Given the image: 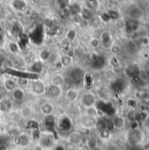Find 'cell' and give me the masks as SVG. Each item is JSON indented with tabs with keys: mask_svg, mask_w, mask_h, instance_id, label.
<instances>
[{
	"mask_svg": "<svg viewBox=\"0 0 149 150\" xmlns=\"http://www.w3.org/2000/svg\"><path fill=\"white\" fill-rule=\"evenodd\" d=\"M93 150H101V149H98V148H96L95 149H93Z\"/></svg>",
	"mask_w": 149,
	"mask_h": 150,
	"instance_id": "54",
	"label": "cell"
},
{
	"mask_svg": "<svg viewBox=\"0 0 149 150\" xmlns=\"http://www.w3.org/2000/svg\"><path fill=\"white\" fill-rule=\"evenodd\" d=\"M85 6H86V8L87 9H89L90 11H94V10H96L97 7H98V2L97 1H95V0H93V1H85Z\"/></svg>",
	"mask_w": 149,
	"mask_h": 150,
	"instance_id": "31",
	"label": "cell"
},
{
	"mask_svg": "<svg viewBox=\"0 0 149 150\" xmlns=\"http://www.w3.org/2000/svg\"><path fill=\"white\" fill-rule=\"evenodd\" d=\"M0 122H1V120H0Z\"/></svg>",
	"mask_w": 149,
	"mask_h": 150,
	"instance_id": "57",
	"label": "cell"
},
{
	"mask_svg": "<svg viewBox=\"0 0 149 150\" xmlns=\"http://www.w3.org/2000/svg\"><path fill=\"white\" fill-rule=\"evenodd\" d=\"M126 73L129 77L133 78V77L140 76L141 75V70H140V68H139V66L137 64H131L126 68Z\"/></svg>",
	"mask_w": 149,
	"mask_h": 150,
	"instance_id": "9",
	"label": "cell"
},
{
	"mask_svg": "<svg viewBox=\"0 0 149 150\" xmlns=\"http://www.w3.org/2000/svg\"><path fill=\"white\" fill-rule=\"evenodd\" d=\"M11 6L13 7L14 10L18 11H25L26 8V2L25 1H21V0H16L11 2Z\"/></svg>",
	"mask_w": 149,
	"mask_h": 150,
	"instance_id": "17",
	"label": "cell"
},
{
	"mask_svg": "<svg viewBox=\"0 0 149 150\" xmlns=\"http://www.w3.org/2000/svg\"><path fill=\"white\" fill-rule=\"evenodd\" d=\"M100 42L105 48H109L113 45V38L109 32H104L100 35Z\"/></svg>",
	"mask_w": 149,
	"mask_h": 150,
	"instance_id": "5",
	"label": "cell"
},
{
	"mask_svg": "<svg viewBox=\"0 0 149 150\" xmlns=\"http://www.w3.org/2000/svg\"><path fill=\"white\" fill-rule=\"evenodd\" d=\"M54 112V106L50 104V103H45L43 105H41L40 106V112L42 115L47 117V116H51V114Z\"/></svg>",
	"mask_w": 149,
	"mask_h": 150,
	"instance_id": "13",
	"label": "cell"
},
{
	"mask_svg": "<svg viewBox=\"0 0 149 150\" xmlns=\"http://www.w3.org/2000/svg\"><path fill=\"white\" fill-rule=\"evenodd\" d=\"M60 126H61V128L62 130L68 131V130H69V129L71 128L72 124H71V121H70L69 119L64 118V119H62V120L61 121Z\"/></svg>",
	"mask_w": 149,
	"mask_h": 150,
	"instance_id": "27",
	"label": "cell"
},
{
	"mask_svg": "<svg viewBox=\"0 0 149 150\" xmlns=\"http://www.w3.org/2000/svg\"><path fill=\"white\" fill-rule=\"evenodd\" d=\"M110 50L112 52V54H118L121 52V47L119 45H117V44H113L111 47H110Z\"/></svg>",
	"mask_w": 149,
	"mask_h": 150,
	"instance_id": "35",
	"label": "cell"
},
{
	"mask_svg": "<svg viewBox=\"0 0 149 150\" xmlns=\"http://www.w3.org/2000/svg\"><path fill=\"white\" fill-rule=\"evenodd\" d=\"M54 150H64V149L62 148V147H61V146H58L57 148H55Z\"/></svg>",
	"mask_w": 149,
	"mask_h": 150,
	"instance_id": "52",
	"label": "cell"
},
{
	"mask_svg": "<svg viewBox=\"0 0 149 150\" xmlns=\"http://www.w3.org/2000/svg\"><path fill=\"white\" fill-rule=\"evenodd\" d=\"M33 150H45V149H43V148H42L41 146H40V145L38 144V145H36V146L34 147Z\"/></svg>",
	"mask_w": 149,
	"mask_h": 150,
	"instance_id": "47",
	"label": "cell"
},
{
	"mask_svg": "<svg viewBox=\"0 0 149 150\" xmlns=\"http://www.w3.org/2000/svg\"><path fill=\"white\" fill-rule=\"evenodd\" d=\"M81 102L83 104V105L87 108V107H90V106H94L96 105V97L94 94L90 93V92H86L82 96L81 98Z\"/></svg>",
	"mask_w": 149,
	"mask_h": 150,
	"instance_id": "3",
	"label": "cell"
},
{
	"mask_svg": "<svg viewBox=\"0 0 149 150\" xmlns=\"http://www.w3.org/2000/svg\"><path fill=\"white\" fill-rule=\"evenodd\" d=\"M130 17L131 18L133 19H136V20H139V18L142 16V11L138 8V7H133L130 10Z\"/></svg>",
	"mask_w": 149,
	"mask_h": 150,
	"instance_id": "21",
	"label": "cell"
},
{
	"mask_svg": "<svg viewBox=\"0 0 149 150\" xmlns=\"http://www.w3.org/2000/svg\"><path fill=\"white\" fill-rule=\"evenodd\" d=\"M128 141L132 145L136 146L142 142V134L140 132V130L133 129L128 134Z\"/></svg>",
	"mask_w": 149,
	"mask_h": 150,
	"instance_id": "4",
	"label": "cell"
},
{
	"mask_svg": "<svg viewBox=\"0 0 149 150\" xmlns=\"http://www.w3.org/2000/svg\"><path fill=\"white\" fill-rule=\"evenodd\" d=\"M148 25H149V19H148Z\"/></svg>",
	"mask_w": 149,
	"mask_h": 150,
	"instance_id": "56",
	"label": "cell"
},
{
	"mask_svg": "<svg viewBox=\"0 0 149 150\" xmlns=\"http://www.w3.org/2000/svg\"><path fill=\"white\" fill-rule=\"evenodd\" d=\"M112 88L116 92H121L125 89V83L123 80H117L112 84Z\"/></svg>",
	"mask_w": 149,
	"mask_h": 150,
	"instance_id": "22",
	"label": "cell"
},
{
	"mask_svg": "<svg viewBox=\"0 0 149 150\" xmlns=\"http://www.w3.org/2000/svg\"><path fill=\"white\" fill-rule=\"evenodd\" d=\"M99 110L104 112L105 113H106L107 115H112L114 113V107L112 106V105H111L110 103H106V102H99ZM97 108V109H98Z\"/></svg>",
	"mask_w": 149,
	"mask_h": 150,
	"instance_id": "11",
	"label": "cell"
},
{
	"mask_svg": "<svg viewBox=\"0 0 149 150\" xmlns=\"http://www.w3.org/2000/svg\"><path fill=\"white\" fill-rule=\"evenodd\" d=\"M145 125H146V127L149 129V117H148V118L146 119V120H145Z\"/></svg>",
	"mask_w": 149,
	"mask_h": 150,
	"instance_id": "48",
	"label": "cell"
},
{
	"mask_svg": "<svg viewBox=\"0 0 149 150\" xmlns=\"http://www.w3.org/2000/svg\"><path fill=\"white\" fill-rule=\"evenodd\" d=\"M0 150H7V146H6V145H2V146H0Z\"/></svg>",
	"mask_w": 149,
	"mask_h": 150,
	"instance_id": "50",
	"label": "cell"
},
{
	"mask_svg": "<svg viewBox=\"0 0 149 150\" xmlns=\"http://www.w3.org/2000/svg\"><path fill=\"white\" fill-rule=\"evenodd\" d=\"M84 75H85L84 71L80 68H75V69H71V71L69 73V76L74 81L73 83H82L84 78Z\"/></svg>",
	"mask_w": 149,
	"mask_h": 150,
	"instance_id": "2",
	"label": "cell"
},
{
	"mask_svg": "<svg viewBox=\"0 0 149 150\" xmlns=\"http://www.w3.org/2000/svg\"><path fill=\"white\" fill-rule=\"evenodd\" d=\"M106 60L103 55H99L97 57V59L92 62V65L95 69H102L105 65Z\"/></svg>",
	"mask_w": 149,
	"mask_h": 150,
	"instance_id": "24",
	"label": "cell"
},
{
	"mask_svg": "<svg viewBox=\"0 0 149 150\" xmlns=\"http://www.w3.org/2000/svg\"><path fill=\"white\" fill-rule=\"evenodd\" d=\"M77 37V32L76 29L74 28H71L69 29L68 32H67V34H66V39L68 40L69 41H73L76 39Z\"/></svg>",
	"mask_w": 149,
	"mask_h": 150,
	"instance_id": "29",
	"label": "cell"
},
{
	"mask_svg": "<svg viewBox=\"0 0 149 150\" xmlns=\"http://www.w3.org/2000/svg\"><path fill=\"white\" fill-rule=\"evenodd\" d=\"M11 98L14 101L20 103L22 101H24L25 98V91L22 88H17L11 92Z\"/></svg>",
	"mask_w": 149,
	"mask_h": 150,
	"instance_id": "7",
	"label": "cell"
},
{
	"mask_svg": "<svg viewBox=\"0 0 149 150\" xmlns=\"http://www.w3.org/2000/svg\"><path fill=\"white\" fill-rule=\"evenodd\" d=\"M70 10H72L74 12H79V11H82V9H81V7H80L78 4H72V5H71Z\"/></svg>",
	"mask_w": 149,
	"mask_h": 150,
	"instance_id": "40",
	"label": "cell"
},
{
	"mask_svg": "<svg viewBox=\"0 0 149 150\" xmlns=\"http://www.w3.org/2000/svg\"><path fill=\"white\" fill-rule=\"evenodd\" d=\"M127 104H128V105H129L130 107H132V108H134V107L136 106V102H135L133 99H129L128 102H127Z\"/></svg>",
	"mask_w": 149,
	"mask_h": 150,
	"instance_id": "45",
	"label": "cell"
},
{
	"mask_svg": "<svg viewBox=\"0 0 149 150\" xmlns=\"http://www.w3.org/2000/svg\"><path fill=\"white\" fill-rule=\"evenodd\" d=\"M99 56V54H97V53H96V52H92L91 54H90V60H91V62H95L97 59V57Z\"/></svg>",
	"mask_w": 149,
	"mask_h": 150,
	"instance_id": "42",
	"label": "cell"
},
{
	"mask_svg": "<svg viewBox=\"0 0 149 150\" xmlns=\"http://www.w3.org/2000/svg\"><path fill=\"white\" fill-rule=\"evenodd\" d=\"M32 108L30 106H23L20 109V116L24 119H28L32 116Z\"/></svg>",
	"mask_w": 149,
	"mask_h": 150,
	"instance_id": "25",
	"label": "cell"
},
{
	"mask_svg": "<svg viewBox=\"0 0 149 150\" xmlns=\"http://www.w3.org/2000/svg\"><path fill=\"white\" fill-rule=\"evenodd\" d=\"M112 125L114 127L118 128V129H121L126 126V120L124 117L121 116H117L113 119L112 120Z\"/></svg>",
	"mask_w": 149,
	"mask_h": 150,
	"instance_id": "16",
	"label": "cell"
},
{
	"mask_svg": "<svg viewBox=\"0 0 149 150\" xmlns=\"http://www.w3.org/2000/svg\"><path fill=\"white\" fill-rule=\"evenodd\" d=\"M30 14H31V17H32V18H36V17L39 16V12H38L37 10H32Z\"/></svg>",
	"mask_w": 149,
	"mask_h": 150,
	"instance_id": "46",
	"label": "cell"
},
{
	"mask_svg": "<svg viewBox=\"0 0 149 150\" xmlns=\"http://www.w3.org/2000/svg\"><path fill=\"white\" fill-rule=\"evenodd\" d=\"M69 44H70V41H69L68 40H67L66 38L63 39L62 41H61V45H62L63 47H69Z\"/></svg>",
	"mask_w": 149,
	"mask_h": 150,
	"instance_id": "43",
	"label": "cell"
},
{
	"mask_svg": "<svg viewBox=\"0 0 149 150\" xmlns=\"http://www.w3.org/2000/svg\"><path fill=\"white\" fill-rule=\"evenodd\" d=\"M84 114H85L86 117L94 119V118H96L98 115V110H97V108L95 105L94 106H90V107H87V108H85Z\"/></svg>",
	"mask_w": 149,
	"mask_h": 150,
	"instance_id": "18",
	"label": "cell"
},
{
	"mask_svg": "<svg viewBox=\"0 0 149 150\" xmlns=\"http://www.w3.org/2000/svg\"><path fill=\"white\" fill-rule=\"evenodd\" d=\"M78 95H79L78 91L76 90V89H74V88H70V89H68V90L66 91V98L70 102L76 101V99L78 98Z\"/></svg>",
	"mask_w": 149,
	"mask_h": 150,
	"instance_id": "15",
	"label": "cell"
},
{
	"mask_svg": "<svg viewBox=\"0 0 149 150\" xmlns=\"http://www.w3.org/2000/svg\"><path fill=\"white\" fill-rule=\"evenodd\" d=\"M107 150H118V148L115 146H111V147H108Z\"/></svg>",
	"mask_w": 149,
	"mask_h": 150,
	"instance_id": "49",
	"label": "cell"
},
{
	"mask_svg": "<svg viewBox=\"0 0 149 150\" xmlns=\"http://www.w3.org/2000/svg\"><path fill=\"white\" fill-rule=\"evenodd\" d=\"M2 42V35H1V33H0V43Z\"/></svg>",
	"mask_w": 149,
	"mask_h": 150,
	"instance_id": "53",
	"label": "cell"
},
{
	"mask_svg": "<svg viewBox=\"0 0 149 150\" xmlns=\"http://www.w3.org/2000/svg\"><path fill=\"white\" fill-rule=\"evenodd\" d=\"M101 18H102V19H103L105 22H108V21H110V18H109V17H108V15H107V13H106V12H104V13L101 15Z\"/></svg>",
	"mask_w": 149,
	"mask_h": 150,
	"instance_id": "44",
	"label": "cell"
},
{
	"mask_svg": "<svg viewBox=\"0 0 149 150\" xmlns=\"http://www.w3.org/2000/svg\"><path fill=\"white\" fill-rule=\"evenodd\" d=\"M41 140L40 142V146H41L43 148V149H48L53 145V140L51 139V137L49 136H44V137H40Z\"/></svg>",
	"mask_w": 149,
	"mask_h": 150,
	"instance_id": "20",
	"label": "cell"
},
{
	"mask_svg": "<svg viewBox=\"0 0 149 150\" xmlns=\"http://www.w3.org/2000/svg\"><path fill=\"white\" fill-rule=\"evenodd\" d=\"M51 57V51L48 49H43L40 51V58L41 60V62H47L49 60V58Z\"/></svg>",
	"mask_w": 149,
	"mask_h": 150,
	"instance_id": "26",
	"label": "cell"
},
{
	"mask_svg": "<svg viewBox=\"0 0 149 150\" xmlns=\"http://www.w3.org/2000/svg\"><path fill=\"white\" fill-rule=\"evenodd\" d=\"M71 58H69V57H68L66 54H64V55H62L61 57V64L64 66V67H68V66H70L71 65Z\"/></svg>",
	"mask_w": 149,
	"mask_h": 150,
	"instance_id": "33",
	"label": "cell"
},
{
	"mask_svg": "<svg viewBox=\"0 0 149 150\" xmlns=\"http://www.w3.org/2000/svg\"><path fill=\"white\" fill-rule=\"evenodd\" d=\"M140 28V22L139 20L129 18L126 21L124 25V30L127 34H133L136 33Z\"/></svg>",
	"mask_w": 149,
	"mask_h": 150,
	"instance_id": "1",
	"label": "cell"
},
{
	"mask_svg": "<svg viewBox=\"0 0 149 150\" xmlns=\"http://www.w3.org/2000/svg\"><path fill=\"white\" fill-rule=\"evenodd\" d=\"M4 89L9 91V92H12L15 89H16V83L15 81L11 79V78H7L4 81Z\"/></svg>",
	"mask_w": 149,
	"mask_h": 150,
	"instance_id": "19",
	"label": "cell"
},
{
	"mask_svg": "<svg viewBox=\"0 0 149 150\" xmlns=\"http://www.w3.org/2000/svg\"><path fill=\"white\" fill-rule=\"evenodd\" d=\"M78 150H85V149H78Z\"/></svg>",
	"mask_w": 149,
	"mask_h": 150,
	"instance_id": "55",
	"label": "cell"
},
{
	"mask_svg": "<svg viewBox=\"0 0 149 150\" xmlns=\"http://www.w3.org/2000/svg\"><path fill=\"white\" fill-rule=\"evenodd\" d=\"M75 54H76L75 50H74V49H71V48H69V49L67 51V53H66V55H67L68 57H69V58H71V59H72V57H74V56H75Z\"/></svg>",
	"mask_w": 149,
	"mask_h": 150,
	"instance_id": "41",
	"label": "cell"
},
{
	"mask_svg": "<svg viewBox=\"0 0 149 150\" xmlns=\"http://www.w3.org/2000/svg\"><path fill=\"white\" fill-rule=\"evenodd\" d=\"M61 87H58V86H54V85H49L47 89V93L48 94V96L50 98H59L61 95Z\"/></svg>",
	"mask_w": 149,
	"mask_h": 150,
	"instance_id": "8",
	"label": "cell"
},
{
	"mask_svg": "<svg viewBox=\"0 0 149 150\" xmlns=\"http://www.w3.org/2000/svg\"><path fill=\"white\" fill-rule=\"evenodd\" d=\"M9 109H10V106L8 105L7 102H5V101L0 102V112H6Z\"/></svg>",
	"mask_w": 149,
	"mask_h": 150,
	"instance_id": "38",
	"label": "cell"
},
{
	"mask_svg": "<svg viewBox=\"0 0 149 150\" xmlns=\"http://www.w3.org/2000/svg\"><path fill=\"white\" fill-rule=\"evenodd\" d=\"M55 126V120L53 116H47L45 119V127H47V129L53 131L54 127Z\"/></svg>",
	"mask_w": 149,
	"mask_h": 150,
	"instance_id": "23",
	"label": "cell"
},
{
	"mask_svg": "<svg viewBox=\"0 0 149 150\" xmlns=\"http://www.w3.org/2000/svg\"><path fill=\"white\" fill-rule=\"evenodd\" d=\"M43 69H44V66H43L42 62H35L30 66L29 71L33 74H40L43 71Z\"/></svg>",
	"mask_w": 149,
	"mask_h": 150,
	"instance_id": "14",
	"label": "cell"
},
{
	"mask_svg": "<svg viewBox=\"0 0 149 150\" xmlns=\"http://www.w3.org/2000/svg\"><path fill=\"white\" fill-rule=\"evenodd\" d=\"M144 150H149V142L144 145Z\"/></svg>",
	"mask_w": 149,
	"mask_h": 150,
	"instance_id": "51",
	"label": "cell"
},
{
	"mask_svg": "<svg viewBox=\"0 0 149 150\" xmlns=\"http://www.w3.org/2000/svg\"><path fill=\"white\" fill-rule=\"evenodd\" d=\"M31 91L35 95H42L46 91V87L43 82L41 81H34L32 83L30 86Z\"/></svg>",
	"mask_w": 149,
	"mask_h": 150,
	"instance_id": "6",
	"label": "cell"
},
{
	"mask_svg": "<svg viewBox=\"0 0 149 150\" xmlns=\"http://www.w3.org/2000/svg\"><path fill=\"white\" fill-rule=\"evenodd\" d=\"M8 48H9V50H10L11 53H13V54H17V53L19 52V47H18V44L15 43V42H11V43H9Z\"/></svg>",
	"mask_w": 149,
	"mask_h": 150,
	"instance_id": "34",
	"label": "cell"
},
{
	"mask_svg": "<svg viewBox=\"0 0 149 150\" xmlns=\"http://www.w3.org/2000/svg\"><path fill=\"white\" fill-rule=\"evenodd\" d=\"M90 47H91L92 48H94V49H96V48L99 47H100V45H101V42H100L99 38H96V37H94V38L90 39Z\"/></svg>",
	"mask_w": 149,
	"mask_h": 150,
	"instance_id": "32",
	"label": "cell"
},
{
	"mask_svg": "<svg viewBox=\"0 0 149 150\" xmlns=\"http://www.w3.org/2000/svg\"><path fill=\"white\" fill-rule=\"evenodd\" d=\"M107 15H108V17H109V18H110V20L111 19H112V20H117V19H119V18H120V13L118 11H116V10H109L107 12Z\"/></svg>",
	"mask_w": 149,
	"mask_h": 150,
	"instance_id": "30",
	"label": "cell"
},
{
	"mask_svg": "<svg viewBox=\"0 0 149 150\" xmlns=\"http://www.w3.org/2000/svg\"><path fill=\"white\" fill-rule=\"evenodd\" d=\"M11 31H12V33L15 34V35L22 33V28H21L20 25H18V24H14L13 26H12Z\"/></svg>",
	"mask_w": 149,
	"mask_h": 150,
	"instance_id": "36",
	"label": "cell"
},
{
	"mask_svg": "<svg viewBox=\"0 0 149 150\" xmlns=\"http://www.w3.org/2000/svg\"><path fill=\"white\" fill-rule=\"evenodd\" d=\"M38 127H39L38 122L33 120H30L28 124H27V128H30V129H32V130H37Z\"/></svg>",
	"mask_w": 149,
	"mask_h": 150,
	"instance_id": "37",
	"label": "cell"
},
{
	"mask_svg": "<svg viewBox=\"0 0 149 150\" xmlns=\"http://www.w3.org/2000/svg\"><path fill=\"white\" fill-rule=\"evenodd\" d=\"M30 142L29 137L26 134H21L18 137V143L20 146H27Z\"/></svg>",
	"mask_w": 149,
	"mask_h": 150,
	"instance_id": "28",
	"label": "cell"
},
{
	"mask_svg": "<svg viewBox=\"0 0 149 150\" xmlns=\"http://www.w3.org/2000/svg\"><path fill=\"white\" fill-rule=\"evenodd\" d=\"M88 146H89L92 150L95 149L96 148H97V142H96L95 140H90L89 142H88Z\"/></svg>",
	"mask_w": 149,
	"mask_h": 150,
	"instance_id": "39",
	"label": "cell"
},
{
	"mask_svg": "<svg viewBox=\"0 0 149 150\" xmlns=\"http://www.w3.org/2000/svg\"><path fill=\"white\" fill-rule=\"evenodd\" d=\"M82 142V134L79 132H73L68 136V142L73 145H78Z\"/></svg>",
	"mask_w": 149,
	"mask_h": 150,
	"instance_id": "12",
	"label": "cell"
},
{
	"mask_svg": "<svg viewBox=\"0 0 149 150\" xmlns=\"http://www.w3.org/2000/svg\"><path fill=\"white\" fill-rule=\"evenodd\" d=\"M51 84L54 86L61 87L65 83V76L62 74H55L51 77Z\"/></svg>",
	"mask_w": 149,
	"mask_h": 150,
	"instance_id": "10",
	"label": "cell"
}]
</instances>
